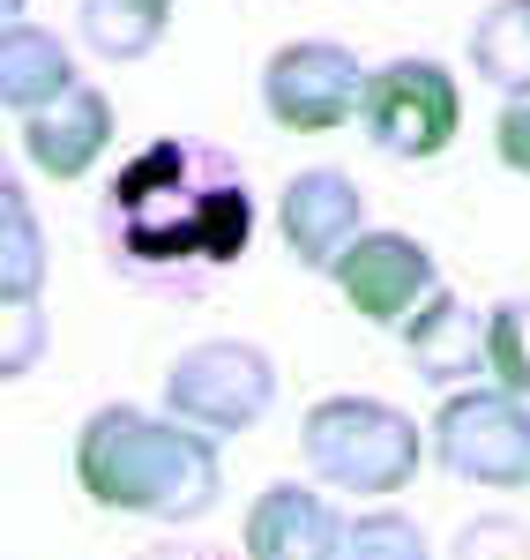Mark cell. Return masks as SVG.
<instances>
[{"label":"cell","instance_id":"cell-1","mask_svg":"<svg viewBox=\"0 0 530 560\" xmlns=\"http://www.w3.org/2000/svg\"><path fill=\"white\" fill-rule=\"evenodd\" d=\"M97 232L120 277L142 284H202L247 255L255 240V195L239 158L195 135H157L105 179Z\"/></svg>","mask_w":530,"mask_h":560},{"label":"cell","instance_id":"cell-2","mask_svg":"<svg viewBox=\"0 0 530 560\" xmlns=\"http://www.w3.org/2000/svg\"><path fill=\"white\" fill-rule=\"evenodd\" d=\"M75 478L97 509L150 523H195L217 509L224 464H217V433L187 427V419H150L134 404H97L75 433Z\"/></svg>","mask_w":530,"mask_h":560},{"label":"cell","instance_id":"cell-3","mask_svg":"<svg viewBox=\"0 0 530 560\" xmlns=\"http://www.w3.org/2000/svg\"><path fill=\"white\" fill-rule=\"evenodd\" d=\"M299 456L321 486L337 493H366V501H389L419 478V456L426 441L411 427V411L381 404V396H321L299 427Z\"/></svg>","mask_w":530,"mask_h":560},{"label":"cell","instance_id":"cell-4","mask_svg":"<svg viewBox=\"0 0 530 560\" xmlns=\"http://www.w3.org/2000/svg\"><path fill=\"white\" fill-rule=\"evenodd\" d=\"M434 464L463 486L516 493L530 486V396L516 388H448L434 411Z\"/></svg>","mask_w":530,"mask_h":560},{"label":"cell","instance_id":"cell-5","mask_svg":"<svg viewBox=\"0 0 530 560\" xmlns=\"http://www.w3.org/2000/svg\"><path fill=\"white\" fill-rule=\"evenodd\" d=\"M276 404V359L247 337H210V345L179 351L165 374V411L202 433H247L269 419Z\"/></svg>","mask_w":530,"mask_h":560},{"label":"cell","instance_id":"cell-6","mask_svg":"<svg viewBox=\"0 0 530 560\" xmlns=\"http://www.w3.org/2000/svg\"><path fill=\"white\" fill-rule=\"evenodd\" d=\"M358 128H366V142H374L381 158H403V165L441 158L448 142H456V128H463V90H456V75H448L441 60L403 52V60H389V68L366 75Z\"/></svg>","mask_w":530,"mask_h":560},{"label":"cell","instance_id":"cell-7","mask_svg":"<svg viewBox=\"0 0 530 560\" xmlns=\"http://www.w3.org/2000/svg\"><path fill=\"white\" fill-rule=\"evenodd\" d=\"M358 97H366V68L337 38H292L262 60V113L284 135L344 128V120H358Z\"/></svg>","mask_w":530,"mask_h":560},{"label":"cell","instance_id":"cell-8","mask_svg":"<svg viewBox=\"0 0 530 560\" xmlns=\"http://www.w3.org/2000/svg\"><path fill=\"white\" fill-rule=\"evenodd\" d=\"M329 277H337L344 306L358 322H374V329H403L419 306L441 292V269H434V255L411 232H358V247Z\"/></svg>","mask_w":530,"mask_h":560},{"label":"cell","instance_id":"cell-9","mask_svg":"<svg viewBox=\"0 0 530 560\" xmlns=\"http://www.w3.org/2000/svg\"><path fill=\"white\" fill-rule=\"evenodd\" d=\"M276 232H284V255L299 261V269H337L358 247V232H366L352 173H337V165L292 173L284 195H276Z\"/></svg>","mask_w":530,"mask_h":560},{"label":"cell","instance_id":"cell-10","mask_svg":"<svg viewBox=\"0 0 530 560\" xmlns=\"http://www.w3.org/2000/svg\"><path fill=\"white\" fill-rule=\"evenodd\" d=\"M352 516L314 486H269L247 509V553L255 560H344Z\"/></svg>","mask_w":530,"mask_h":560},{"label":"cell","instance_id":"cell-11","mask_svg":"<svg viewBox=\"0 0 530 560\" xmlns=\"http://www.w3.org/2000/svg\"><path fill=\"white\" fill-rule=\"evenodd\" d=\"M403 359L426 388H463L471 374H486V314L456 292H434L403 322Z\"/></svg>","mask_w":530,"mask_h":560},{"label":"cell","instance_id":"cell-12","mask_svg":"<svg viewBox=\"0 0 530 560\" xmlns=\"http://www.w3.org/2000/svg\"><path fill=\"white\" fill-rule=\"evenodd\" d=\"M105 142H113V97L90 83H75L68 97H52L45 113L23 120V150L45 179H83L105 158Z\"/></svg>","mask_w":530,"mask_h":560},{"label":"cell","instance_id":"cell-13","mask_svg":"<svg viewBox=\"0 0 530 560\" xmlns=\"http://www.w3.org/2000/svg\"><path fill=\"white\" fill-rule=\"evenodd\" d=\"M68 90H75L68 45L52 38V31H38V23H8V38H0V105L15 120H31V113H45Z\"/></svg>","mask_w":530,"mask_h":560},{"label":"cell","instance_id":"cell-14","mask_svg":"<svg viewBox=\"0 0 530 560\" xmlns=\"http://www.w3.org/2000/svg\"><path fill=\"white\" fill-rule=\"evenodd\" d=\"M173 0H75V38L90 60H142L165 38Z\"/></svg>","mask_w":530,"mask_h":560},{"label":"cell","instance_id":"cell-15","mask_svg":"<svg viewBox=\"0 0 530 560\" xmlns=\"http://www.w3.org/2000/svg\"><path fill=\"white\" fill-rule=\"evenodd\" d=\"M471 68L500 97H523L530 90V0H493L471 23Z\"/></svg>","mask_w":530,"mask_h":560},{"label":"cell","instance_id":"cell-16","mask_svg":"<svg viewBox=\"0 0 530 560\" xmlns=\"http://www.w3.org/2000/svg\"><path fill=\"white\" fill-rule=\"evenodd\" d=\"M45 284V232H38V210L31 195L8 179L0 187V300L8 306H31Z\"/></svg>","mask_w":530,"mask_h":560},{"label":"cell","instance_id":"cell-17","mask_svg":"<svg viewBox=\"0 0 530 560\" xmlns=\"http://www.w3.org/2000/svg\"><path fill=\"white\" fill-rule=\"evenodd\" d=\"M486 374L500 388L530 396V292L486 306Z\"/></svg>","mask_w":530,"mask_h":560},{"label":"cell","instance_id":"cell-18","mask_svg":"<svg viewBox=\"0 0 530 560\" xmlns=\"http://www.w3.org/2000/svg\"><path fill=\"white\" fill-rule=\"evenodd\" d=\"M344 560H434V553H426V530L403 516V509H374V516L352 523Z\"/></svg>","mask_w":530,"mask_h":560},{"label":"cell","instance_id":"cell-19","mask_svg":"<svg viewBox=\"0 0 530 560\" xmlns=\"http://www.w3.org/2000/svg\"><path fill=\"white\" fill-rule=\"evenodd\" d=\"M448 560H530V523L516 516H479L456 530V553Z\"/></svg>","mask_w":530,"mask_h":560},{"label":"cell","instance_id":"cell-20","mask_svg":"<svg viewBox=\"0 0 530 560\" xmlns=\"http://www.w3.org/2000/svg\"><path fill=\"white\" fill-rule=\"evenodd\" d=\"M45 351V322H38V300L31 306H8V382L15 374H31Z\"/></svg>","mask_w":530,"mask_h":560},{"label":"cell","instance_id":"cell-21","mask_svg":"<svg viewBox=\"0 0 530 560\" xmlns=\"http://www.w3.org/2000/svg\"><path fill=\"white\" fill-rule=\"evenodd\" d=\"M493 142H500V165L530 173V90L500 105V128H493Z\"/></svg>","mask_w":530,"mask_h":560}]
</instances>
